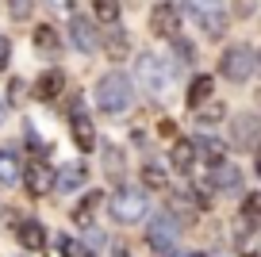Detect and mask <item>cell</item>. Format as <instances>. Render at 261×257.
<instances>
[{"mask_svg":"<svg viewBox=\"0 0 261 257\" xmlns=\"http://www.w3.org/2000/svg\"><path fill=\"white\" fill-rule=\"evenodd\" d=\"M130 96H135V89H130V81L123 77V73H108V77H100L96 104L104 108V112H123V108L130 104Z\"/></svg>","mask_w":261,"mask_h":257,"instance_id":"obj_1","label":"cell"},{"mask_svg":"<svg viewBox=\"0 0 261 257\" xmlns=\"http://www.w3.org/2000/svg\"><path fill=\"white\" fill-rule=\"evenodd\" d=\"M135 77H139L150 92H162V89H169L173 69H165L158 54H139V58H135Z\"/></svg>","mask_w":261,"mask_h":257,"instance_id":"obj_2","label":"cell"},{"mask_svg":"<svg viewBox=\"0 0 261 257\" xmlns=\"http://www.w3.org/2000/svg\"><path fill=\"white\" fill-rule=\"evenodd\" d=\"M253 69H257V54H253L250 46H230L227 54L219 58V73L227 81H246Z\"/></svg>","mask_w":261,"mask_h":257,"instance_id":"obj_3","label":"cell"},{"mask_svg":"<svg viewBox=\"0 0 261 257\" xmlns=\"http://www.w3.org/2000/svg\"><path fill=\"white\" fill-rule=\"evenodd\" d=\"M112 215L119 223H135V219L146 215V192L142 188H119L112 196Z\"/></svg>","mask_w":261,"mask_h":257,"instance_id":"obj_4","label":"cell"},{"mask_svg":"<svg viewBox=\"0 0 261 257\" xmlns=\"http://www.w3.org/2000/svg\"><path fill=\"white\" fill-rule=\"evenodd\" d=\"M146 242L158 253H173V246H177V215H173V211H162L158 219H150Z\"/></svg>","mask_w":261,"mask_h":257,"instance_id":"obj_5","label":"cell"},{"mask_svg":"<svg viewBox=\"0 0 261 257\" xmlns=\"http://www.w3.org/2000/svg\"><path fill=\"white\" fill-rule=\"evenodd\" d=\"M54 169L46 165L42 158H35L31 165H27V173H23V185H27V192H35V196H42V192H50L54 188Z\"/></svg>","mask_w":261,"mask_h":257,"instance_id":"obj_6","label":"cell"},{"mask_svg":"<svg viewBox=\"0 0 261 257\" xmlns=\"http://www.w3.org/2000/svg\"><path fill=\"white\" fill-rule=\"evenodd\" d=\"M150 31L165 35V39H177V31H180L177 8H173V4H154V12H150Z\"/></svg>","mask_w":261,"mask_h":257,"instance_id":"obj_7","label":"cell"},{"mask_svg":"<svg viewBox=\"0 0 261 257\" xmlns=\"http://www.w3.org/2000/svg\"><path fill=\"white\" fill-rule=\"evenodd\" d=\"M69 35H73L77 50H85V54H92V50L100 46V39H96V27H92L89 19H81V16H73V19H69Z\"/></svg>","mask_w":261,"mask_h":257,"instance_id":"obj_8","label":"cell"},{"mask_svg":"<svg viewBox=\"0 0 261 257\" xmlns=\"http://www.w3.org/2000/svg\"><path fill=\"white\" fill-rule=\"evenodd\" d=\"M16 238H19V246L31 249V253L46 246V230H42V223H35V219H23V223L16 226Z\"/></svg>","mask_w":261,"mask_h":257,"instance_id":"obj_9","label":"cell"},{"mask_svg":"<svg viewBox=\"0 0 261 257\" xmlns=\"http://www.w3.org/2000/svg\"><path fill=\"white\" fill-rule=\"evenodd\" d=\"M69 131H73V142L81 146L85 153L96 150V127H92V119H89L85 112H77V115H73V127H69Z\"/></svg>","mask_w":261,"mask_h":257,"instance_id":"obj_10","label":"cell"},{"mask_svg":"<svg viewBox=\"0 0 261 257\" xmlns=\"http://www.w3.org/2000/svg\"><path fill=\"white\" fill-rule=\"evenodd\" d=\"M62 89H65V73H62V69L42 73V77H39V85H35L39 100H54V96H62Z\"/></svg>","mask_w":261,"mask_h":257,"instance_id":"obj_11","label":"cell"},{"mask_svg":"<svg viewBox=\"0 0 261 257\" xmlns=\"http://www.w3.org/2000/svg\"><path fill=\"white\" fill-rule=\"evenodd\" d=\"M104 50H108V58L123 62V58L130 54V39H127V31H123V27H112V31L104 35Z\"/></svg>","mask_w":261,"mask_h":257,"instance_id":"obj_12","label":"cell"},{"mask_svg":"<svg viewBox=\"0 0 261 257\" xmlns=\"http://www.w3.org/2000/svg\"><path fill=\"white\" fill-rule=\"evenodd\" d=\"M212 92H215V81L207 77V73H200V77L188 85V108L196 112V108L204 104V100H212Z\"/></svg>","mask_w":261,"mask_h":257,"instance_id":"obj_13","label":"cell"},{"mask_svg":"<svg viewBox=\"0 0 261 257\" xmlns=\"http://www.w3.org/2000/svg\"><path fill=\"white\" fill-rule=\"evenodd\" d=\"M169 161H173V169L177 173H192V161H196V142H173V153H169Z\"/></svg>","mask_w":261,"mask_h":257,"instance_id":"obj_14","label":"cell"},{"mask_svg":"<svg viewBox=\"0 0 261 257\" xmlns=\"http://www.w3.org/2000/svg\"><path fill=\"white\" fill-rule=\"evenodd\" d=\"M81 185H85V165H65L62 173H58V181H54L58 192H77Z\"/></svg>","mask_w":261,"mask_h":257,"instance_id":"obj_15","label":"cell"},{"mask_svg":"<svg viewBox=\"0 0 261 257\" xmlns=\"http://www.w3.org/2000/svg\"><path fill=\"white\" fill-rule=\"evenodd\" d=\"M196 119H200V123H207V127H212V123L227 119V104H223V100H204V104L196 108Z\"/></svg>","mask_w":261,"mask_h":257,"instance_id":"obj_16","label":"cell"},{"mask_svg":"<svg viewBox=\"0 0 261 257\" xmlns=\"http://www.w3.org/2000/svg\"><path fill=\"white\" fill-rule=\"evenodd\" d=\"M238 169L230 165V161H219V165H215V188H223V192H234L238 188Z\"/></svg>","mask_w":261,"mask_h":257,"instance_id":"obj_17","label":"cell"},{"mask_svg":"<svg viewBox=\"0 0 261 257\" xmlns=\"http://www.w3.org/2000/svg\"><path fill=\"white\" fill-rule=\"evenodd\" d=\"M35 46H39L42 54H58V50H62V39H58V31H54V27H46V23H42L39 31H35Z\"/></svg>","mask_w":261,"mask_h":257,"instance_id":"obj_18","label":"cell"},{"mask_svg":"<svg viewBox=\"0 0 261 257\" xmlns=\"http://www.w3.org/2000/svg\"><path fill=\"white\" fill-rule=\"evenodd\" d=\"M196 150L207 153V161H212V165H219V161L227 158V142H219V138H200V142H196Z\"/></svg>","mask_w":261,"mask_h":257,"instance_id":"obj_19","label":"cell"},{"mask_svg":"<svg viewBox=\"0 0 261 257\" xmlns=\"http://www.w3.org/2000/svg\"><path fill=\"white\" fill-rule=\"evenodd\" d=\"M100 203H104V192H92V196H85V200H81V208L73 211V219H77L81 226H89V223H92L89 215H92V211L100 208Z\"/></svg>","mask_w":261,"mask_h":257,"instance_id":"obj_20","label":"cell"},{"mask_svg":"<svg viewBox=\"0 0 261 257\" xmlns=\"http://www.w3.org/2000/svg\"><path fill=\"white\" fill-rule=\"evenodd\" d=\"M238 219H242V230H246V226H253V223H261V196H257V192L246 196L242 215H238Z\"/></svg>","mask_w":261,"mask_h":257,"instance_id":"obj_21","label":"cell"},{"mask_svg":"<svg viewBox=\"0 0 261 257\" xmlns=\"http://www.w3.org/2000/svg\"><path fill=\"white\" fill-rule=\"evenodd\" d=\"M16 181H19V161L0 150V185H16Z\"/></svg>","mask_w":261,"mask_h":257,"instance_id":"obj_22","label":"cell"},{"mask_svg":"<svg viewBox=\"0 0 261 257\" xmlns=\"http://www.w3.org/2000/svg\"><path fill=\"white\" fill-rule=\"evenodd\" d=\"M142 185L146 188H169V177H165L162 165H142Z\"/></svg>","mask_w":261,"mask_h":257,"instance_id":"obj_23","label":"cell"},{"mask_svg":"<svg viewBox=\"0 0 261 257\" xmlns=\"http://www.w3.org/2000/svg\"><path fill=\"white\" fill-rule=\"evenodd\" d=\"M92 8H96V16L104 19V23H115V19H119V0H92Z\"/></svg>","mask_w":261,"mask_h":257,"instance_id":"obj_24","label":"cell"},{"mask_svg":"<svg viewBox=\"0 0 261 257\" xmlns=\"http://www.w3.org/2000/svg\"><path fill=\"white\" fill-rule=\"evenodd\" d=\"M200 23H204V31L212 35H223V27H227V19H223V12H207V16H200Z\"/></svg>","mask_w":261,"mask_h":257,"instance_id":"obj_25","label":"cell"},{"mask_svg":"<svg viewBox=\"0 0 261 257\" xmlns=\"http://www.w3.org/2000/svg\"><path fill=\"white\" fill-rule=\"evenodd\" d=\"M196 16H207V12H223V0H185Z\"/></svg>","mask_w":261,"mask_h":257,"instance_id":"obj_26","label":"cell"},{"mask_svg":"<svg viewBox=\"0 0 261 257\" xmlns=\"http://www.w3.org/2000/svg\"><path fill=\"white\" fill-rule=\"evenodd\" d=\"M31 16V0H12V19H27Z\"/></svg>","mask_w":261,"mask_h":257,"instance_id":"obj_27","label":"cell"},{"mask_svg":"<svg viewBox=\"0 0 261 257\" xmlns=\"http://www.w3.org/2000/svg\"><path fill=\"white\" fill-rule=\"evenodd\" d=\"M58 246H62V253H65V257H81V246H77L73 238H62Z\"/></svg>","mask_w":261,"mask_h":257,"instance_id":"obj_28","label":"cell"},{"mask_svg":"<svg viewBox=\"0 0 261 257\" xmlns=\"http://www.w3.org/2000/svg\"><path fill=\"white\" fill-rule=\"evenodd\" d=\"M158 135H162V138H173V135H177V123H173V119H162V123H158Z\"/></svg>","mask_w":261,"mask_h":257,"instance_id":"obj_29","label":"cell"},{"mask_svg":"<svg viewBox=\"0 0 261 257\" xmlns=\"http://www.w3.org/2000/svg\"><path fill=\"white\" fill-rule=\"evenodd\" d=\"M8 54H12V42L4 39V35H0V69H4V65H8Z\"/></svg>","mask_w":261,"mask_h":257,"instance_id":"obj_30","label":"cell"},{"mask_svg":"<svg viewBox=\"0 0 261 257\" xmlns=\"http://www.w3.org/2000/svg\"><path fill=\"white\" fill-rule=\"evenodd\" d=\"M108 169H112V173H119V169H123V161H119V153H115V150H108Z\"/></svg>","mask_w":261,"mask_h":257,"instance_id":"obj_31","label":"cell"},{"mask_svg":"<svg viewBox=\"0 0 261 257\" xmlns=\"http://www.w3.org/2000/svg\"><path fill=\"white\" fill-rule=\"evenodd\" d=\"M4 115H8V104H4V100H0V123H4Z\"/></svg>","mask_w":261,"mask_h":257,"instance_id":"obj_32","label":"cell"},{"mask_svg":"<svg viewBox=\"0 0 261 257\" xmlns=\"http://www.w3.org/2000/svg\"><path fill=\"white\" fill-rule=\"evenodd\" d=\"M253 161H257V173H261V146H257V158H253Z\"/></svg>","mask_w":261,"mask_h":257,"instance_id":"obj_33","label":"cell"},{"mask_svg":"<svg viewBox=\"0 0 261 257\" xmlns=\"http://www.w3.org/2000/svg\"><path fill=\"white\" fill-rule=\"evenodd\" d=\"M253 257H261V249H257V253H253Z\"/></svg>","mask_w":261,"mask_h":257,"instance_id":"obj_34","label":"cell"},{"mask_svg":"<svg viewBox=\"0 0 261 257\" xmlns=\"http://www.w3.org/2000/svg\"><path fill=\"white\" fill-rule=\"evenodd\" d=\"M257 65H261V54H257Z\"/></svg>","mask_w":261,"mask_h":257,"instance_id":"obj_35","label":"cell"}]
</instances>
